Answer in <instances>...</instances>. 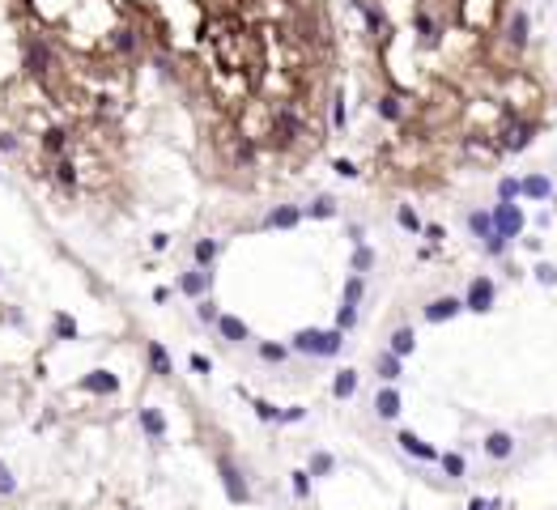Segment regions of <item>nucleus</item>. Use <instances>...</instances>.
<instances>
[{
    "label": "nucleus",
    "instance_id": "f257e3e1",
    "mask_svg": "<svg viewBox=\"0 0 557 510\" xmlns=\"http://www.w3.org/2000/svg\"><path fill=\"white\" fill-rule=\"evenodd\" d=\"M340 345H344V336L332 328V332H315V328H306V332H298L294 336V349L298 353H310V357H336L340 353Z\"/></svg>",
    "mask_w": 557,
    "mask_h": 510
},
{
    "label": "nucleus",
    "instance_id": "f03ea898",
    "mask_svg": "<svg viewBox=\"0 0 557 510\" xmlns=\"http://www.w3.org/2000/svg\"><path fill=\"white\" fill-rule=\"evenodd\" d=\"M22 64H26V73H30V77H39V81H47V77H51L56 56H51V47H47L43 34H30V39H26V47H22Z\"/></svg>",
    "mask_w": 557,
    "mask_h": 510
},
{
    "label": "nucleus",
    "instance_id": "7ed1b4c3",
    "mask_svg": "<svg viewBox=\"0 0 557 510\" xmlns=\"http://www.w3.org/2000/svg\"><path fill=\"white\" fill-rule=\"evenodd\" d=\"M490 234H498V238H519V234H524V213H519V204H510V200L494 204Z\"/></svg>",
    "mask_w": 557,
    "mask_h": 510
},
{
    "label": "nucleus",
    "instance_id": "20e7f679",
    "mask_svg": "<svg viewBox=\"0 0 557 510\" xmlns=\"http://www.w3.org/2000/svg\"><path fill=\"white\" fill-rule=\"evenodd\" d=\"M468 311H476V315H485V311H494V302H498V289H494V281L490 277H472V285H468V294L460 298Z\"/></svg>",
    "mask_w": 557,
    "mask_h": 510
},
{
    "label": "nucleus",
    "instance_id": "39448f33",
    "mask_svg": "<svg viewBox=\"0 0 557 510\" xmlns=\"http://www.w3.org/2000/svg\"><path fill=\"white\" fill-rule=\"evenodd\" d=\"M217 468H222V485H226V498H230L234 506H242V502H247V498H251V489H247V481H242V472H238V468H234L230 459H222Z\"/></svg>",
    "mask_w": 557,
    "mask_h": 510
},
{
    "label": "nucleus",
    "instance_id": "423d86ee",
    "mask_svg": "<svg viewBox=\"0 0 557 510\" xmlns=\"http://www.w3.org/2000/svg\"><path fill=\"white\" fill-rule=\"evenodd\" d=\"M276 141H298V136H302V119H298V111L294 107H281V111H276Z\"/></svg>",
    "mask_w": 557,
    "mask_h": 510
},
{
    "label": "nucleus",
    "instance_id": "0eeeda50",
    "mask_svg": "<svg viewBox=\"0 0 557 510\" xmlns=\"http://www.w3.org/2000/svg\"><path fill=\"white\" fill-rule=\"evenodd\" d=\"M460 311H464L460 298H434V302L426 306V319H430V323H447V319H456Z\"/></svg>",
    "mask_w": 557,
    "mask_h": 510
},
{
    "label": "nucleus",
    "instance_id": "6e6552de",
    "mask_svg": "<svg viewBox=\"0 0 557 510\" xmlns=\"http://www.w3.org/2000/svg\"><path fill=\"white\" fill-rule=\"evenodd\" d=\"M396 442H400V451H408L413 459H426V464H434V459H438V451L430 447V442H422V438L408 434V430H400V438H396Z\"/></svg>",
    "mask_w": 557,
    "mask_h": 510
},
{
    "label": "nucleus",
    "instance_id": "1a4fd4ad",
    "mask_svg": "<svg viewBox=\"0 0 557 510\" xmlns=\"http://www.w3.org/2000/svg\"><path fill=\"white\" fill-rule=\"evenodd\" d=\"M374 413H379V421H396L400 417V391L396 387H383L374 396Z\"/></svg>",
    "mask_w": 557,
    "mask_h": 510
},
{
    "label": "nucleus",
    "instance_id": "9d476101",
    "mask_svg": "<svg viewBox=\"0 0 557 510\" xmlns=\"http://www.w3.org/2000/svg\"><path fill=\"white\" fill-rule=\"evenodd\" d=\"M485 455H490V459H510L515 455V438L506 430H494L490 438H485Z\"/></svg>",
    "mask_w": 557,
    "mask_h": 510
},
{
    "label": "nucleus",
    "instance_id": "9b49d317",
    "mask_svg": "<svg viewBox=\"0 0 557 510\" xmlns=\"http://www.w3.org/2000/svg\"><path fill=\"white\" fill-rule=\"evenodd\" d=\"M298 221H302V209H294V204H281V209H272V213L264 217L268 230H294Z\"/></svg>",
    "mask_w": 557,
    "mask_h": 510
},
{
    "label": "nucleus",
    "instance_id": "f8f14e48",
    "mask_svg": "<svg viewBox=\"0 0 557 510\" xmlns=\"http://www.w3.org/2000/svg\"><path fill=\"white\" fill-rule=\"evenodd\" d=\"M81 387L85 391H98V396L102 391L111 396V391H119V379H115V374H107V370H94V374H85V379H81Z\"/></svg>",
    "mask_w": 557,
    "mask_h": 510
},
{
    "label": "nucleus",
    "instance_id": "ddd939ff",
    "mask_svg": "<svg viewBox=\"0 0 557 510\" xmlns=\"http://www.w3.org/2000/svg\"><path fill=\"white\" fill-rule=\"evenodd\" d=\"M179 289H183L188 298H204V289H208V272H204V268L183 272V277H179Z\"/></svg>",
    "mask_w": 557,
    "mask_h": 510
},
{
    "label": "nucleus",
    "instance_id": "4468645a",
    "mask_svg": "<svg viewBox=\"0 0 557 510\" xmlns=\"http://www.w3.org/2000/svg\"><path fill=\"white\" fill-rule=\"evenodd\" d=\"M217 328H222V336L230 340V345L247 340V323H242V319H234V315H217Z\"/></svg>",
    "mask_w": 557,
    "mask_h": 510
},
{
    "label": "nucleus",
    "instance_id": "2eb2a0df",
    "mask_svg": "<svg viewBox=\"0 0 557 510\" xmlns=\"http://www.w3.org/2000/svg\"><path fill=\"white\" fill-rule=\"evenodd\" d=\"M354 391H358V370H340L336 383H332V396H336V400H349Z\"/></svg>",
    "mask_w": 557,
    "mask_h": 510
},
{
    "label": "nucleus",
    "instance_id": "dca6fc26",
    "mask_svg": "<svg viewBox=\"0 0 557 510\" xmlns=\"http://www.w3.org/2000/svg\"><path fill=\"white\" fill-rule=\"evenodd\" d=\"M141 430H145L149 438H166V421H162L158 408H141Z\"/></svg>",
    "mask_w": 557,
    "mask_h": 510
},
{
    "label": "nucleus",
    "instance_id": "f3484780",
    "mask_svg": "<svg viewBox=\"0 0 557 510\" xmlns=\"http://www.w3.org/2000/svg\"><path fill=\"white\" fill-rule=\"evenodd\" d=\"M519 192H524V196H532V200H544V196L553 192V183H549L544 175H528L524 183H519Z\"/></svg>",
    "mask_w": 557,
    "mask_h": 510
},
{
    "label": "nucleus",
    "instance_id": "a211bd4d",
    "mask_svg": "<svg viewBox=\"0 0 557 510\" xmlns=\"http://www.w3.org/2000/svg\"><path fill=\"white\" fill-rule=\"evenodd\" d=\"M506 39H510V47H524V43H528V13H515V17H510Z\"/></svg>",
    "mask_w": 557,
    "mask_h": 510
},
{
    "label": "nucleus",
    "instance_id": "6ab92c4d",
    "mask_svg": "<svg viewBox=\"0 0 557 510\" xmlns=\"http://www.w3.org/2000/svg\"><path fill=\"white\" fill-rule=\"evenodd\" d=\"M413 345H417L413 328H396V332H392V353H396V357H408V353H413Z\"/></svg>",
    "mask_w": 557,
    "mask_h": 510
},
{
    "label": "nucleus",
    "instance_id": "aec40b11",
    "mask_svg": "<svg viewBox=\"0 0 557 510\" xmlns=\"http://www.w3.org/2000/svg\"><path fill=\"white\" fill-rule=\"evenodd\" d=\"M64 145H68V132H60V128H47V132H43V149H47L51 158H60Z\"/></svg>",
    "mask_w": 557,
    "mask_h": 510
},
{
    "label": "nucleus",
    "instance_id": "412c9836",
    "mask_svg": "<svg viewBox=\"0 0 557 510\" xmlns=\"http://www.w3.org/2000/svg\"><path fill=\"white\" fill-rule=\"evenodd\" d=\"M379 379H383V383L400 379V357H396V353H383V357H379Z\"/></svg>",
    "mask_w": 557,
    "mask_h": 510
},
{
    "label": "nucleus",
    "instance_id": "4be33fe9",
    "mask_svg": "<svg viewBox=\"0 0 557 510\" xmlns=\"http://www.w3.org/2000/svg\"><path fill=\"white\" fill-rule=\"evenodd\" d=\"M111 47H115V51H119V56H132V51H136V34H132V30H124V26H119V30H115V34H111Z\"/></svg>",
    "mask_w": 557,
    "mask_h": 510
},
{
    "label": "nucleus",
    "instance_id": "5701e85b",
    "mask_svg": "<svg viewBox=\"0 0 557 510\" xmlns=\"http://www.w3.org/2000/svg\"><path fill=\"white\" fill-rule=\"evenodd\" d=\"M362 294H366L362 277H349V281H344V302H340V306H354V311H358V302H362Z\"/></svg>",
    "mask_w": 557,
    "mask_h": 510
},
{
    "label": "nucleus",
    "instance_id": "b1692460",
    "mask_svg": "<svg viewBox=\"0 0 557 510\" xmlns=\"http://www.w3.org/2000/svg\"><path fill=\"white\" fill-rule=\"evenodd\" d=\"M149 366H153V374H170V353L158 345V340L149 345Z\"/></svg>",
    "mask_w": 557,
    "mask_h": 510
},
{
    "label": "nucleus",
    "instance_id": "393cba45",
    "mask_svg": "<svg viewBox=\"0 0 557 510\" xmlns=\"http://www.w3.org/2000/svg\"><path fill=\"white\" fill-rule=\"evenodd\" d=\"M528 141H532V128H528V124H515V128L506 132V149H524Z\"/></svg>",
    "mask_w": 557,
    "mask_h": 510
},
{
    "label": "nucleus",
    "instance_id": "a878e982",
    "mask_svg": "<svg viewBox=\"0 0 557 510\" xmlns=\"http://www.w3.org/2000/svg\"><path fill=\"white\" fill-rule=\"evenodd\" d=\"M56 179H60V187H77V166L68 158H60L56 162Z\"/></svg>",
    "mask_w": 557,
    "mask_h": 510
},
{
    "label": "nucleus",
    "instance_id": "bb28decb",
    "mask_svg": "<svg viewBox=\"0 0 557 510\" xmlns=\"http://www.w3.org/2000/svg\"><path fill=\"white\" fill-rule=\"evenodd\" d=\"M332 468H336V459H332L328 451H315V455H310V472H306V476H328Z\"/></svg>",
    "mask_w": 557,
    "mask_h": 510
},
{
    "label": "nucleus",
    "instance_id": "cd10ccee",
    "mask_svg": "<svg viewBox=\"0 0 557 510\" xmlns=\"http://www.w3.org/2000/svg\"><path fill=\"white\" fill-rule=\"evenodd\" d=\"M442 459V472L447 476H468V464H464V455H456V451H451V455H438Z\"/></svg>",
    "mask_w": 557,
    "mask_h": 510
},
{
    "label": "nucleus",
    "instance_id": "c85d7f7f",
    "mask_svg": "<svg viewBox=\"0 0 557 510\" xmlns=\"http://www.w3.org/2000/svg\"><path fill=\"white\" fill-rule=\"evenodd\" d=\"M217 260V243H213V238H200V243H196V264L204 268V264H213Z\"/></svg>",
    "mask_w": 557,
    "mask_h": 510
},
{
    "label": "nucleus",
    "instance_id": "c756f323",
    "mask_svg": "<svg viewBox=\"0 0 557 510\" xmlns=\"http://www.w3.org/2000/svg\"><path fill=\"white\" fill-rule=\"evenodd\" d=\"M56 336L60 340H77V323L68 319V315H56Z\"/></svg>",
    "mask_w": 557,
    "mask_h": 510
},
{
    "label": "nucleus",
    "instance_id": "7c9ffc66",
    "mask_svg": "<svg viewBox=\"0 0 557 510\" xmlns=\"http://www.w3.org/2000/svg\"><path fill=\"white\" fill-rule=\"evenodd\" d=\"M358 323V311H354V306H340V311H336V332H349Z\"/></svg>",
    "mask_w": 557,
    "mask_h": 510
},
{
    "label": "nucleus",
    "instance_id": "2f4dec72",
    "mask_svg": "<svg viewBox=\"0 0 557 510\" xmlns=\"http://www.w3.org/2000/svg\"><path fill=\"white\" fill-rule=\"evenodd\" d=\"M370 264H374V251H370L366 243H358V251H354V268H358V272H366Z\"/></svg>",
    "mask_w": 557,
    "mask_h": 510
},
{
    "label": "nucleus",
    "instance_id": "473e14b6",
    "mask_svg": "<svg viewBox=\"0 0 557 510\" xmlns=\"http://www.w3.org/2000/svg\"><path fill=\"white\" fill-rule=\"evenodd\" d=\"M379 115H383V119H400V102H396L392 94H388V98H379Z\"/></svg>",
    "mask_w": 557,
    "mask_h": 510
},
{
    "label": "nucleus",
    "instance_id": "72a5a7b5",
    "mask_svg": "<svg viewBox=\"0 0 557 510\" xmlns=\"http://www.w3.org/2000/svg\"><path fill=\"white\" fill-rule=\"evenodd\" d=\"M332 213H336V204H332L328 196H319L315 204H310V217H332Z\"/></svg>",
    "mask_w": 557,
    "mask_h": 510
},
{
    "label": "nucleus",
    "instance_id": "f704fd0d",
    "mask_svg": "<svg viewBox=\"0 0 557 510\" xmlns=\"http://www.w3.org/2000/svg\"><path fill=\"white\" fill-rule=\"evenodd\" d=\"M256 417L260 421H276V417H281V408H272L268 400H256Z\"/></svg>",
    "mask_w": 557,
    "mask_h": 510
},
{
    "label": "nucleus",
    "instance_id": "c9c22d12",
    "mask_svg": "<svg viewBox=\"0 0 557 510\" xmlns=\"http://www.w3.org/2000/svg\"><path fill=\"white\" fill-rule=\"evenodd\" d=\"M417 30H422V43H438V26H434V22L422 17V22H417Z\"/></svg>",
    "mask_w": 557,
    "mask_h": 510
},
{
    "label": "nucleus",
    "instance_id": "e433bc0d",
    "mask_svg": "<svg viewBox=\"0 0 557 510\" xmlns=\"http://www.w3.org/2000/svg\"><path fill=\"white\" fill-rule=\"evenodd\" d=\"M485 251H490V255H502V251H506V238H498V234H485Z\"/></svg>",
    "mask_w": 557,
    "mask_h": 510
},
{
    "label": "nucleus",
    "instance_id": "4c0bfd02",
    "mask_svg": "<svg viewBox=\"0 0 557 510\" xmlns=\"http://www.w3.org/2000/svg\"><path fill=\"white\" fill-rule=\"evenodd\" d=\"M468 510H502V502H498V498H472Z\"/></svg>",
    "mask_w": 557,
    "mask_h": 510
},
{
    "label": "nucleus",
    "instance_id": "58836bf2",
    "mask_svg": "<svg viewBox=\"0 0 557 510\" xmlns=\"http://www.w3.org/2000/svg\"><path fill=\"white\" fill-rule=\"evenodd\" d=\"M468 221H472V230H476L481 238H485V234H490V213H472Z\"/></svg>",
    "mask_w": 557,
    "mask_h": 510
},
{
    "label": "nucleus",
    "instance_id": "ea45409f",
    "mask_svg": "<svg viewBox=\"0 0 557 510\" xmlns=\"http://www.w3.org/2000/svg\"><path fill=\"white\" fill-rule=\"evenodd\" d=\"M17 489V481H13V472L5 468V464H0V493H13Z\"/></svg>",
    "mask_w": 557,
    "mask_h": 510
},
{
    "label": "nucleus",
    "instance_id": "a19ab883",
    "mask_svg": "<svg viewBox=\"0 0 557 510\" xmlns=\"http://www.w3.org/2000/svg\"><path fill=\"white\" fill-rule=\"evenodd\" d=\"M260 357H264V362H281L285 349H281V345H260Z\"/></svg>",
    "mask_w": 557,
    "mask_h": 510
},
{
    "label": "nucleus",
    "instance_id": "79ce46f5",
    "mask_svg": "<svg viewBox=\"0 0 557 510\" xmlns=\"http://www.w3.org/2000/svg\"><path fill=\"white\" fill-rule=\"evenodd\" d=\"M294 493H298V498L310 493V476H306V472H294Z\"/></svg>",
    "mask_w": 557,
    "mask_h": 510
},
{
    "label": "nucleus",
    "instance_id": "37998d69",
    "mask_svg": "<svg viewBox=\"0 0 557 510\" xmlns=\"http://www.w3.org/2000/svg\"><path fill=\"white\" fill-rule=\"evenodd\" d=\"M396 217H400V226H404V230H422V221H417V213H413V209H400Z\"/></svg>",
    "mask_w": 557,
    "mask_h": 510
},
{
    "label": "nucleus",
    "instance_id": "c03bdc74",
    "mask_svg": "<svg viewBox=\"0 0 557 510\" xmlns=\"http://www.w3.org/2000/svg\"><path fill=\"white\" fill-rule=\"evenodd\" d=\"M536 277H540L544 285H553V281H557V268H553V264H540V268H536Z\"/></svg>",
    "mask_w": 557,
    "mask_h": 510
},
{
    "label": "nucleus",
    "instance_id": "a18cd8bd",
    "mask_svg": "<svg viewBox=\"0 0 557 510\" xmlns=\"http://www.w3.org/2000/svg\"><path fill=\"white\" fill-rule=\"evenodd\" d=\"M200 319L204 323H217V306L213 302H200Z\"/></svg>",
    "mask_w": 557,
    "mask_h": 510
},
{
    "label": "nucleus",
    "instance_id": "49530a36",
    "mask_svg": "<svg viewBox=\"0 0 557 510\" xmlns=\"http://www.w3.org/2000/svg\"><path fill=\"white\" fill-rule=\"evenodd\" d=\"M306 417V408H281V417H276V421H302Z\"/></svg>",
    "mask_w": 557,
    "mask_h": 510
},
{
    "label": "nucleus",
    "instance_id": "de8ad7c7",
    "mask_svg": "<svg viewBox=\"0 0 557 510\" xmlns=\"http://www.w3.org/2000/svg\"><path fill=\"white\" fill-rule=\"evenodd\" d=\"M498 192H502V200H515V196H519V183H515V179H502Z\"/></svg>",
    "mask_w": 557,
    "mask_h": 510
},
{
    "label": "nucleus",
    "instance_id": "09e8293b",
    "mask_svg": "<svg viewBox=\"0 0 557 510\" xmlns=\"http://www.w3.org/2000/svg\"><path fill=\"white\" fill-rule=\"evenodd\" d=\"M336 175H344V179H354V175H358V166H354V162H344V158H340V162H336Z\"/></svg>",
    "mask_w": 557,
    "mask_h": 510
},
{
    "label": "nucleus",
    "instance_id": "8fccbe9b",
    "mask_svg": "<svg viewBox=\"0 0 557 510\" xmlns=\"http://www.w3.org/2000/svg\"><path fill=\"white\" fill-rule=\"evenodd\" d=\"M332 124L344 128V98H336V107H332Z\"/></svg>",
    "mask_w": 557,
    "mask_h": 510
},
{
    "label": "nucleus",
    "instance_id": "3c124183",
    "mask_svg": "<svg viewBox=\"0 0 557 510\" xmlns=\"http://www.w3.org/2000/svg\"><path fill=\"white\" fill-rule=\"evenodd\" d=\"M13 149H17V141H13L9 132H0V153H13Z\"/></svg>",
    "mask_w": 557,
    "mask_h": 510
},
{
    "label": "nucleus",
    "instance_id": "603ef678",
    "mask_svg": "<svg viewBox=\"0 0 557 510\" xmlns=\"http://www.w3.org/2000/svg\"><path fill=\"white\" fill-rule=\"evenodd\" d=\"M192 370H196V374H208V357H200V353H192Z\"/></svg>",
    "mask_w": 557,
    "mask_h": 510
}]
</instances>
